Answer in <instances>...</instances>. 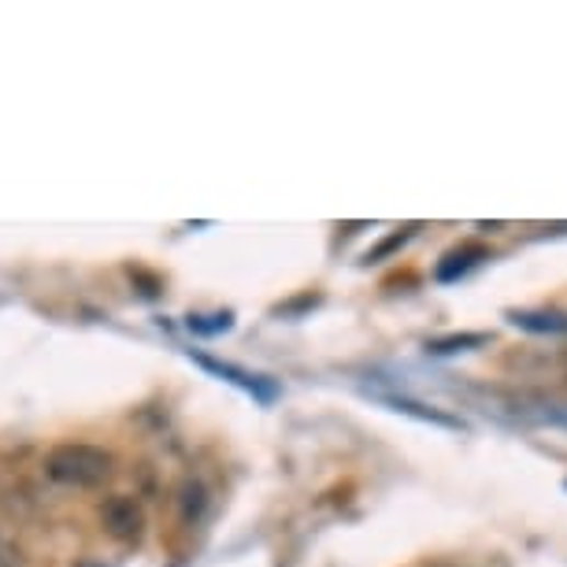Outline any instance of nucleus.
Masks as SVG:
<instances>
[{
    "instance_id": "nucleus-1",
    "label": "nucleus",
    "mask_w": 567,
    "mask_h": 567,
    "mask_svg": "<svg viewBox=\"0 0 567 567\" xmlns=\"http://www.w3.org/2000/svg\"><path fill=\"white\" fill-rule=\"evenodd\" d=\"M112 453L101 445H82V442H64L48 449L45 456V475L71 490H97L112 478Z\"/></svg>"
},
{
    "instance_id": "nucleus-2",
    "label": "nucleus",
    "mask_w": 567,
    "mask_h": 567,
    "mask_svg": "<svg viewBox=\"0 0 567 567\" xmlns=\"http://www.w3.org/2000/svg\"><path fill=\"white\" fill-rule=\"evenodd\" d=\"M101 523H104V531L112 537H120V542H138L145 531V512L134 497L115 494L101 504Z\"/></svg>"
},
{
    "instance_id": "nucleus-3",
    "label": "nucleus",
    "mask_w": 567,
    "mask_h": 567,
    "mask_svg": "<svg viewBox=\"0 0 567 567\" xmlns=\"http://www.w3.org/2000/svg\"><path fill=\"white\" fill-rule=\"evenodd\" d=\"M201 364L208 367V371H215V375L230 378L234 386H241L246 394H252L257 400H263V405H271V400L279 397V386L268 383L263 375H249V371H238V367H230V364H215V360H208V356H201Z\"/></svg>"
},
{
    "instance_id": "nucleus-4",
    "label": "nucleus",
    "mask_w": 567,
    "mask_h": 567,
    "mask_svg": "<svg viewBox=\"0 0 567 567\" xmlns=\"http://www.w3.org/2000/svg\"><path fill=\"white\" fill-rule=\"evenodd\" d=\"M515 416H520L523 423L567 427V405H556V400H542V397H523V400H515Z\"/></svg>"
},
{
    "instance_id": "nucleus-5",
    "label": "nucleus",
    "mask_w": 567,
    "mask_h": 567,
    "mask_svg": "<svg viewBox=\"0 0 567 567\" xmlns=\"http://www.w3.org/2000/svg\"><path fill=\"white\" fill-rule=\"evenodd\" d=\"M508 319L531 334H567L564 311H508Z\"/></svg>"
},
{
    "instance_id": "nucleus-6",
    "label": "nucleus",
    "mask_w": 567,
    "mask_h": 567,
    "mask_svg": "<svg viewBox=\"0 0 567 567\" xmlns=\"http://www.w3.org/2000/svg\"><path fill=\"white\" fill-rule=\"evenodd\" d=\"M483 260H486V249L483 246H464V249L449 252V257L438 263V279H442V282H456V279L467 275V271H472L475 263H483Z\"/></svg>"
},
{
    "instance_id": "nucleus-7",
    "label": "nucleus",
    "mask_w": 567,
    "mask_h": 567,
    "mask_svg": "<svg viewBox=\"0 0 567 567\" xmlns=\"http://www.w3.org/2000/svg\"><path fill=\"white\" fill-rule=\"evenodd\" d=\"M386 405H394L397 412H408V416H419V419H427V423H442V427H461L456 419H449L442 412H434V408H423V405H416V400H405V397H383Z\"/></svg>"
},
{
    "instance_id": "nucleus-8",
    "label": "nucleus",
    "mask_w": 567,
    "mask_h": 567,
    "mask_svg": "<svg viewBox=\"0 0 567 567\" xmlns=\"http://www.w3.org/2000/svg\"><path fill=\"white\" fill-rule=\"evenodd\" d=\"M486 334H456V338H442V341H430L427 353H461V349H475V345H486Z\"/></svg>"
},
{
    "instance_id": "nucleus-9",
    "label": "nucleus",
    "mask_w": 567,
    "mask_h": 567,
    "mask_svg": "<svg viewBox=\"0 0 567 567\" xmlns=\"http://www.w3.org/2000/svg\"><path fill=\"white\" fill-rule=\"evenodd\" d=\"M0 567H23V560H19V553L4 542V537H0Z\"/></svg>"
}]
</instances>
